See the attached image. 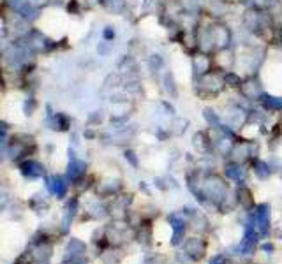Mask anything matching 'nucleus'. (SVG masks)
<instances>
[{
	"instance_id": "1",
	"label": "nucleus",
	"mask_w": 282,
	"mask_h": 264,
	"mask_svg": "<svg viewBox=\"0 0 282 264\" xmlns=\"http://www.w3.org/2000/svg\"><path fill=\"white\" fill-rule=\"evenodd\" d=\"M184 252L190 259H201L207 252V243L200 238H189L184 243Z\"/></svg>"
},
{
	"instance_id": "2",
	"label": "nucleus",
	"mask_w": 282,
	"mask_h": 264,
	"mask_svg": "<svg viewBox=\"0 0 282 264\" xmlns=\"http://www.w3.org/2000/svg\"><path fill=\"white\" fill-rule=\"evenodd\" d=\"M254 220L261 234H266L270 229V206L268 204H261L258 206L256 213H254Z\"/></svg>"
},
{
	"instance_id": "3",
	"label": "nucleus",
	"mask_w": 282,
	"mask_h": 264,
	"mask_svg": "<svg viewBox=\"0 0 282 264\" xmlns=\"http://www.w3.org/2000/svg\"><path fill=\"white\" fill-rule=\"evenodd\" d=\"M256 245H258V232L254 231L252 227H247L245 236H243L242 243H240V252L245 254V255L252 254L254 248H256Z\"/></svg>"
},
{
	"instance_id": "4",
	"label": "nucleus",
	"mask_w": 282,
	"mask_h": 264,
	"mask_svg": "<svg viewBox=\"0 0 282 264\" xmlns=\"http://www.w3.org/2000/svg\"><path fill=\"white\" fill-rule=\"evenodd\" d=\"M87 247L83 242L72 238L69 243H67L66 248V261H72V259H83V254H85Z\"/></svg>"
},
{
	"instance_id": "5",
	"label": "nucleus",
	"mask_w": 282,
	"mask_h": 264,
	"mask_svg": "<svg viewBox=\"0 0 282 264\" xmlns=\"http://www.w3.org/2000/svg\"><path fill=\"white\" fill-rule=\"evenodd\" d=\"M170 224L173 227V245H178L184 238V232H185V222L184 219H180L178 215H171L170 217Z\"/></svg>"
},
{
	"instance_id": "6",
	"label": "nucleus",
	"mask_w": 282,
	"mask_h": 264,
	"mask_svg": "<svg viewBox=\"0 0 282 264\" xmlns=\"http://www.w3.org/2000/svg\"><path fill=\"white\" fill-rule=\"evenodd\" d=\"M66 189H67V185L64 183L62 178H53L51 183H49V190H51L53 194H57L59 197H62L64 194H66Z\"/></svg>"
},
{
	"instance_id": "7",
	"label": "nucleus",
	"mask_w": 282,
	"mask_h": 264,
	"mask_svg": "<svg viewBox=\"0 0 282 264\" xmlns=\"http://www.w3.org/2000/svg\"><path fill=\"white\" fill-rule=\"evenodd\" d=\"M23 173L29 176H41L43 174V167L36 162H26L23 166Z\"/></svg>"
},
{
	"instance_id": "8",
	"label": "nucleus",
	"mask_w": 282,
	"mask_h": 264,
	"mask_svg": "<svg viewBox=\"0 0 282 264\" xmlns=\"http://www.w3.org/2000/svg\"><path fill=\"white\" fill-rule=\"evenodd\" d=\"M34 255H36L37 259H41V261H46V259L51 255V247L49 245H46V243H43V245H39V247L34 250Z\"/></svg>"
},
{
	"instance_id": "9",
	"label": "nucleus",
	"mask_w": 282,
	"mask_h": 264,
	"mask_svg": "<svg viewBox=\"0 0 282 264\" xmlns=\"http://www.w3.org/2000/svg\"><path fill=\"white\" fill-rule=\"evenodd\" d=\"M238 201L242 202L245 208L252 206V199H250V192L247 189H238Z\"/></svg>"
},
{
	"instance_id": "10",
	"label": "nucleus",
	"mask_w": 282,
	"mask_h": 264,
	"mask_svg": "<svg viewBox=\"0 0 282 264\" xmlns=\"http://www.w3.org/2000/svg\"><path fill=\"white\" fill-rule=\"evenodd\" d=\"M226 176L231 180H240V176H242V171H240V167H235V166H230L226 169Z\"/></svg>"
},
{
	"instance_id": "11",
	"label": "nucleus",
	"mask_w": 282,
	"mask_h": 264,
	"mask_svg": "<svg viewBox=\"0 0 282 264\" xmlns=\"http://www.w3.org/2000/svg\"><path fill=\"white\" fill-rule=\"evenodd\" d=\"M143 264H164V257H161V255H148L147 259H145Z\"/></svg>"
},
{
	"instance_id": "12",
	"label": "nucleus",
	"mask_w": 282,
	"mask_h": 264,
	"mask_svg": "<svg viewBox=\"0 0 282 264\" xmlns=\"http://www.w3.org/2000/svg\"><path fill=\"white\" fill-rule=\"evenodd\" d=\"M83 167H85V166H83L81 162H74V164L71 166V169H69V174H71V176H78V174L83 171Z\"/></svg>"
},
{
	"instance_id": "13",
	"label": "nucleus",
	"mask_w": 282,
	"mask_h": 264,
	"mask_svg": "<svg viewBox=\"0 0 282 264\" xmlns=\"http://www.w3.org/2000/svg\"><path fill=\"white\" fill-rule=\"evenodd\" d=\"M212 264H226V261H224L222 255H217V257L212 259Z\"/></svg>"
}]
</instances>
